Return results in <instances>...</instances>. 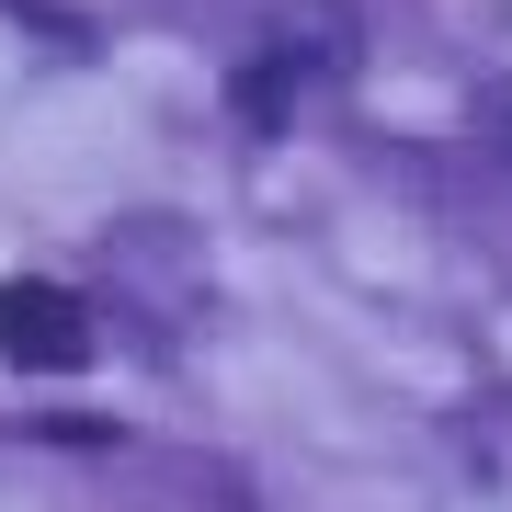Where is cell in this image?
<instances>
[{"label": "cell", "instance_id": "6da1fadb", "mask_svg": "<svg viewBox=\"0 0 512 512\" xmlns=\"http://www.w3.org/2000/svg\"><path fill=\"white\" fill-rule=\"evenodd\" d=\"M92 353H103V330H92V308L69 285H46V274L0 285V365L12 376H80Z\"/></svg>", "mask_w": 512, "mask_h": 512}, {"label": "cell", "instance_id": "7a4b0ae2", "mask_svg": "<svg viewBox=\"0 0 512 512\" xmlns=\"http://www.w3.org/2000/svg\"><path fill=\"white\" fill-rule=\"evenodd\" d=\"M353 46H365L353 0H285L274 12V57L285 69H353Z\"/></svg>", "mask_w": 512, "mask_h": 512}]
</instances>
